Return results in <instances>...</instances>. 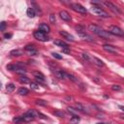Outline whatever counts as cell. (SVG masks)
Returning <instances> with one entry per match:
<instances>
[{
    "instance_id": "6da1fadb",
    "label": "cell",
    "mask_w": 124,
    "mask_h": 124,
    "mask_svg": "<svg viewBox=\"0 0 124 124\" xmlns=\"http://www.w3.org/2000/svg\"><path fill=\"white\" fill-rule=\"evenodd\" d=\"M88 28H89L90 31H92L94 34H96L97 36H99V37H101V38H104V39H106V40L111 39V34H110L108 31H106V30H104L103 28H101V27H99V26H97V25L90 24V25L88 26Z\"/></svg>"
},
{
    "instance_id": "7a4b0ae2",
    "label": "cell",
    "mask_w": 124,
    "mask_h": 124,
    "mask_svg": "<svg viewBox=\"0 0 124 124\" xmlns=\"http://www.w3.org/2000/svg\"><path fill=\"white\" fill-rule=\"evenodd\" d=\"M90 11H91V13H93L94 15L99 16H101V17H108V16H109L108 14L106 11H104L103 9H101V8L98 7V6H93V7H91Z\"/></svg>"
},
{
    "instance_id": "3957f363",
    "label": "cell",
    "mask_w": 124,
    "mask_h": 124,
    "mask_svg": "<svg viewBox=\"0 0 124 124\" xmlns=\"http://www.w3.org/2000/svg\"><path fill=\"white\" fill-rule=\"evenodd\" d=\"M108 32L111 34V35H114V36H124V31L118 27V26H115V25H111L108 27Z\"/></svg>"
},
{
    "instance_id": "277c9868",
    "label": "cell",
    "mask_w": 124,
    "mask_h": 124,
    "mask_svg": "<svg viewBox=\"0 0 124 124\" xmlns=\"http://www.w3.org/2000/svg\"><path fill=\"white\" fill-rule=\"evenodd\" d=\"M71 8H72L73 11H75V12H77L78 14H82V15L86 14V12H87L86 9L82 5H80L78 3H72L71 4Z\"/></svg>"
},
{
    "instance_id": "5b68a950",
    "label": "cell",
    "mask_w": 124,
    "mask_h": 124,
    "mask_svg": "<svg viewBox=\"0 0 124 124\" xmlns=\"http://www.w3.org/2000/svg\"><path fill=\"white\" fill-rule=\"evenodd\" d=\"M34 37H35L37 40L42 41V42H46V41H48V37H47L45 33H43L42 31H40V30H37V31L34 32Z\"/></svg>"
},
{
    "instance_id": "8992f818",
    "label": "cell",
    "mask_w": 124,
    "mask_h": 124,
    "mask_svg": "<svg viewBox=\"0 0 124 124\" xmlns=\"http://www.w3.org/2000/svg\"><path fill=\"white\" fill-rule=\"evenodd\" d=\"M102 4H104L105 6H107L108 8H109L112 12H114V13H116V14H121V11H120L114 4H112L111 2H108V1H103Z\"/></svg>"
},
{
    "instance_id": "52a82bcc",
    "label": "cell",
    "mask_w": 124,
    "mask_h": 124,
    "mask_svg": "<svg viewBox=\"0 0 124 124\" xmlns=\"http://www.w3.org/2000/svg\"><path fill=\"white\" fill-rule=\"evenodd\" d=\"M33 76L35 77V78H36V80L38 82H44L45 81V76L41 72L35 71V72H33Z\"/></svg>"
},
{
    "instance_id": "ba28073f",
    "label": "cell",
    "mask_w": 124,
    "mask_h": 124,
    "mask_svg": "<svg viewBox=\"0 0 124 124\" xmlns=\"http://www.w3.org/2000/svg\"><path fill=\"white\" fill-rule=\"evenodd\" d=\"M59 16H60V17H61L63 20H65V21H71V20H72L70 15H69L68 12H66V11H60V12H59Z\"/></svg>"
},
{
    "instance_id": "9c48e42d",
    "label": "cell",
    "mask_w": 124,
    "mask_h": 124,
    "mask_svg": "<svg viewBox=\"0 0 124 124\" xmlns=\"http://www.w3.org/2000/svg\"><path fill=\"white\" fill-rule=\"evenodd\" d=\"M103 48L106 50V51H108V52H109V53H112V54H116L117 53V50H116V48H114V46H110V45H104L103 46Z\"/></svg>"
},
{
    "instance_id": "30bf717a",
    "label": "cell",
    "mask_w": 124,
    "mask_h": 124,
    "mask_svg": "<svg viewBox=\"0 0 124 124\" xmlns=\"http://www.w3.org/2000/svg\"><path fill=\"white\" fill-rule=\"evenodd\" d=\"M78 37L81 40H83V41H86V42H94V39L91 36H89V35H87L85 33H78Z\"/></svg>"
},
{
    "instance_id": "8fae6325",
    "label": "cell",
    "mask_w": 124,
    "mask_h": 124,
    "mask_svg": "<svg viewBox=\"0 0 124 124\" xmlns=\"http://www.w3.org/2000/svg\"><path fill=\"white\" fill-rule=\"evenodd\" d=\"M53 74H54V76H55L57 78H59V79H64L65 77H67L66 74H65L63 71H61V70H53Z\"/></svg>"
},
{
    "instance_id": "7c38bea8",
    "label": "cell",
    "mask_w": 124,
    "mask_h": 124,
    "mask_svg": "<svg viewBox=\"0 0 124 124\" xmlns=\"http://www.w3.org/2000/svg\"><path fill=\"white\" fill-rule=\"evenodd\" d=\"M59 34L63 37V38H65V39H67L68 41H71V42H74V37L70 34V33H68V32H66V31H59Z\"/></svg>"
},
{
    "instance_id": "4fadbf2b",
    "label": "cell",
    "mask_w": 124,
    "mask_h": 124,
    "mask_svg": "<svg viewBox=\"0 0 124 124\" xmlns=\"http://www.w3.org/2000/svg\"><path fill=\"white\" fill-rule=\"evenodd\" d=\"M39 30L42 31L43 33L46 34V33H48L50 31V28H49V26L46 23H42V24L39 25Z\"/></svg>"
},
{
    "instance_id": "5bb4252c",
    "label": "cell",
    "mask_w": 124,
    "mask_h": 124,
    "mask_svg": "<svg viewBox=\"0 0 124 124\" xmlns=\"http://www.w3.org/2000/svg\"><path fill=\"white\" fill-rule=\"evenodd\" d=\"M91 62H93L94 64H96V65L99 66V67H104V66H105V63H104L101 59H99V58H97V57H95V56H92V57H91Z\"/></svg>"
},
{
    "instance_id": "9a60e30c",
    "label": "cell",
    "mask_w": 124,
    "mask_h": 124,
    "mask_svg": "<svg viewBox=\"0 0 124 124\" xmlns=\"http://www.w3.org/2000/svg\"><path fill=\"white\" fill-rule=\"evenodd\" d=\"M53 44L56 45V46H61L62 48H68V47H69L68 44H66V43L63 42L62 40H55V41L53 42Z\"/></svg>"
},
{
    "instance_id": "2e32d148",
    "label": "cell",
    "mask_w": 124,
    "mask_h": 124,
    "mask_svg": "<svg viewBox=\"0 0 124 124\" xmlns=\"http://www.w3.org/2000/svg\"><path fill=\"white\" fill-rule=\"evenodd\" d=\"M21 117H22V121H24V122H30V121H32L34 119V116L31 115L28 112H26L25 114H23Z\"/></svg>"
},
{
    "instance_id": "e0dca14e",
    "label": "cell",
    "mask_w": 124,
    "mask_h": 124,
    "mask_svg": "<svg viewBox=\"0 0 124 124\" xmlns=\"http://www.w3.org/2000/svg\"><path fill=\"white\" fill-rule=\"evenodd\" d=\"M18 81L20 82V83H30V79H29V78H27V77H25V76H20L19 78H18Z\"/></svg>"
},
{
    "instance_id": "ac0fdd59",
    "label": "cell",
    "mask_w": 124,
    "mask_h": 124,
    "mask_svg": "<svg viewBox=\"0 0 124 124\" xmlns=\"http://www.w3.org/2000/svg\"><path fill=\"white\" fill-rule=\"evenodd\" d=\"M26 14H27V16H28L29 17H34V16H36V12H35V10H34L32 7L27 9V11H26Z\"/></svg>"
},
{
    "instance_id": "d6986e66",
    "label": "cell",
    "mask_w": 124,
    "mask_h": 124,
    "mask_svg": "<svg viewBox=\"0 0 124 124\" xmlns=\"http://www.w3.org/2000/svg\"><path fill=\"white\" fill-rule=\"evenodd\" d=\"M28 93H29V90L25 87H20L17 90V94H19V95H27Z\"/></svg>"
},
{
    "instance_id": "ffe728a7",
    "label": "cell",
    "mask_w": 124,
    "mask_h": 124,
    "mask_svg": "<svg viewBox=\"0 0 124 124\" xmlns=\"http://www.w3.org/2000/svg\"><path fill=\"white\" fill-rule=\"evenodd\" d=\"M76 109L78 111H81V112H86V108L80 104V103H77L76 104Z\"/></svg>"
},
{
    "instance_id": "44dd1931",
    "label": "cell",
    "mask_w": 124,
    "mask_h": 124,
    "mask_svg": "<svg viewBox=\"0 0 124 124\" xmlns=\"http://www.w3.org/2000/svg\"><path fill=\"white\" fill-rule=\"evenodd\" d=\"M10 54H11L12 56H20V55L23 54V52H22L20 49H14V50H12V51L10 52Z\"/></svg>"
},
{
    "instance_id": "7402d4cb",
    "label": "cell",
    "mask_w": 124,
    "mask_h": 124,
    "mask_svg": "<svg viewBox=\"0 0 124 124\" xmlns=\"http://www.w3.org/2000/svg\"><path fill=\"white\" fill-rule=\"evenodd\" d=\"M79 120H80V118H79L78 115H73L72 118L70 119V122H71L72 124H78V123L79 122Z\"/></svg>"
},
{
    "instance_id": "603a6c76",
    "label": "cell",
    "mask_w": 124,
    "mask_h": 124,
    "mask_svg": "<svg viewBox=\"0 0 124 124\" xmlns=\"http://www.w3.org/2000/svg\"><path fill=\"white\" fill-rule=\"evenodd\" d=\"M17 66V65H16ZM16 74H19V75H21V76H23L24 74H26V70H24L23 69V67H18L17 66V68H16V70L15 71Z\"/></svg>"
},
{
    "instance_id": "cb8c5ba5",
    "label": "cell",
    "mask_w": 124,
    "mask_h": 124,
    "mask_svg": "<svg viewBox=\"0 0 124 124\" xmlns=\"http://www.w3.org/2000/svg\"><path fill=\"white\" fill-rule=\"evenodd\" d=\"M66 76L68 77V78L69 79H71L72 81H74V82H79V80H78V78H77V77H75L74 75H72V74H66Z\"/></svg>"
},
{
    "instance_id": "d4e9b609",
    "label": "cell",
    "mask_w": 124,
    "mask_h": 124,
    "mask_svg": "<svg viewBox=\"0 0 124 124\" xmlns=\"http://www.w3.org/2000/svg\"><path fill=\"white\" fill-rule=\"evenodd\" d=\"M53 114H54L55 116L60 117V118L65 117V112H64V111H62V110H55V111H53Z\"/></svg>"
},
{
    "instance_id": "484cf974",
    "label": "cell",
    "mask_w": 124,
    "mask_h": 124,
    "mask_svg": "<svg viewBox=\"0 0 124 124\" xmlns=\"http://www.w3.org/2000/svg\"><path fill=\"white\" fill-rule=\"evenodd\" d=\"M15 84L14 83H9V84H7V86H6V89H7V91L8 92H13L14 90H15Z\"/></svg>"
},
{
    "instance_id": "4316f807",
    "label": "cell",
    "mask_w": 124,
    "mask_h": 124,
    "mask_svg": "<svg viewBox=\"0 0 124 124\" xmlns=\"http://www.w3.org/2000/svg\"><path fill=\"white\" fill-rule=\"evenodd\" d=\"M30 88L33 89V90H39L40 86H39V84L36 83V82H30Z\"/></svg>"
},
{
    "instance_id": "83f0119b",
    "label": "cell",
    "mask_w": 124,
    "mask_h": 124,
    "mask_svg": "<svg viewBox=\"0 0 124 124\" xmlns=\"http://www.w3.org/2000/svg\"><path fill=\"white\" fill-rule=\"evenodd\" d=\"M36 104L39 105V106H46V101L45 100H42V99H37L36 100Z\"/></svg>"
},
{
    "instance_id": "f1b7e54d",
    "label": "cell",
    "mask_w": 124,
    "mask_h": 124,
    "mask_svg": "<svg viewBox=\"0 0 124 124\" xmlns=\"http://www.w3.org/2000/svg\"><path fill=\"white\" fill-rule=\"evenodd\" d=\"M81 56H82V58H83L84 60H86V61H88V62H91V57L89 56L88 53L83 52V53H81Z\"/></svg>"
},
{
    "instance_id": "f546056e",
    "label": "cell",
    "mask_w": 124,
    "mask_h": 124,
    "mask_svg": "<svg viewBox=\"0 0 124 124\" xmlns=\"http://www.w3.org/2000/svg\"><path fill=\"white\" fill-rule=\"evenodd\" d=\"M67 110H68L70 113H72L73 115H77L76 113H77L78 110H77L76 108H72V107H68V108H67Z\"/></svg>"
},
{
    "instance_id": "4dcf8cb0",
    "label": "cell",
    "mask_w": 124,
    "mask_h": 124,
    "mask_svg": "<svg viewBox=\"0 0 124 124\" xmlns=\"http://www.w3.org/2000/svg\"><path fill=\"white\" fill-rule=\"evenodd\" d=\"M34 49H36V48H35V46L33 45H28V46H25V50L26 51H31V50H34Z\"/></svg>"
},
{
    "instance_id": "1f68e13d",
    "label": "cell",
    "mask_w": 124,
    "mask_h": 124,
    "mask_svg": "<svg viewBox=\"0 0 124 124\" xmlns=\"http://www.w3.org/2000/svg\"><path fill=\"white\" fill-rule=\"evenodd\" d=\"M13 121H14L16 124H17V123H19V122L22 121V117H21V116H16V117L13 119Z\"/></svg>"
},
{
    "instance_id": "d6a6232c",
    "label": "cell",
    "mask_w": 124,
    "mask_h": 124,
    "mask_svg": "<svg viewBox=\"0 0 124 124\" xmlns=\"http://www.w3.org/2000/svg\"><path fill=\"white\" fill-rule=\"evenodd\" d=\"M111 89H112V90H114V91H120V90H121V87H120V85L113 84V85L111 86Z\"/></svg>"
},
{
    "instance_id": "836d02e7",
    "label": "cell",
    "mask_w": 124,
    "mask_h": 124,
    "mask_svg": "<svg viewBox=\"0 0 124 124\" xmlns=\"http://www.w3.org/2000/svg\"><path fill=\"white\" fill-rule=\"evenodd\" d=\"M1 25H0V31H5V29H6V22L5 21H2L1 23H0Z\"/></svg>"
},
{
    "instance_id": "e575fe53",
    "label": "cell",
    "mask_w": 124,
    "mask_h": 124,
    "mask_svg": "<svg viewBox=\"0 0 124 124\" xmlns=\"http://www.w3.org/2000/svg\"><path fill=\"white\" fill-rule=\"evenodd\" d=\"M49 20H50L51 23H53V24L55 23V20H56V19H55V16H54L53 14H51V15L49 16Z\"/></svg>"
},
{
    "instance_id": "d590c367",
    "label": "cell",
    "mask_w": 124,
    "mask_h": 124,
    "mask_svg": "<svg viewBox=\"0 0 124 124\" xmlns=\"http://www.w3.org/2000/svg\"><path fill=\"white\" fill-rule=\"evenodd\" d=\"M52 56L55 57L56 59H62V55H60V54H58L56 52H52Z\"/></svg>"
},
{
    "instance_id": "8d00e7d4",
    "label": "cell",
    "mask_w": 124,
    "mask_h": 124,
    "mask_svg": "<svg viewBox=\"0 0 124 124\" xmlns=\"http://www.w3.org/2000/svg\"><path fill=\"white\" fill-rule=\"evenodd\" d=\"M27 52H28V54H29V55H36V54L38 53V51H37L36 49L31 50V51H27Z\"/></svg>"
},
{
    "instance_id": "74e56055",
    "label": "cell",
    "mask_w": 124,
    "mask_h": 124,
    "mask_svg": "<svg viewBox=\"0 0 124 124\" xmlns=\"http://www.w3.org/2000/svg\"><path fill=\"white\" fill-rule=\"evenodd\" d=\"M12 36H13V35H12L11 33H9V34L6 33V34L4 35V38H5V39H10V38H12Z\"/></svg>"
},
{
    "instance_id": "f35d334b",
    "label": "cell",
    "mask_w": 124,
    "mask_h": 124,
    "mask_svg": "<svg viewBox=\"0 0 124 124\" xmlns=\"http://www.w3.org/2000/svg\"><path fill=\"white\" fill-rule=\"evenodd\" d=\"M92 80H93V81H95V82H97V83H101V79H100V78H92Z\"/></svg>"
},
{
    "instance_id": "ab89813d",
    "label": "cell",
    "mask_w": 124,
    "mask_h": 124,
    "mask_svg": "<svg viewBox=\"0 0 124 124\" xmlns=\"http://www.w3.org/2000/svg\"><path fill=\"white\" fill-rule=\"evenodd\" d=\"M62 51L65 53H70V49L69 48H62Z\"/></svg>"
},
{
    "instance_id": "60d3db41",
    "label": "cell",
    "mask_w": 124,
    "mask_h": 124,
    "mask_svg": "<svg viewBox=\"0 0 124 124\" xmlns=\"http://www.w3.org/2000/svg\"><path fill=\"white\" fill-rule=\"evenodd\" d=\"M119 108H120V109H122V110L124 111V106H119Z\"/></svg>"
},
{
    "instance_id": "b9f144b4",
    "label": "cell",
    "mask_w": 124,
    "mask_h": 124,
    "mask_svg": "<svg viewBox=\"0 0 124 124\" xmlns=\"http://www.w3.org/2000/svg\"><path fill=\"white\" fill-rule=\"evenodd\" d=\"M119 116H120V117H121V118H124V115H123V114H120V115H119Z\"/></svg>"
},
{
    "instance_id": "7bdbcfd3",
    "label": "cell",
    "mask_w": 124,
    "mask_h": 124,
    "mask_svg": "<svg viewBox=\"0 0 124 124\" xmlns=\"http://www.w3.org/2000/svg\"><path fill=\"white\" fill-rule=\"evenodd\" d=\"M97 124H105V123H97Z\"/></svg>"
}]
</instances>
